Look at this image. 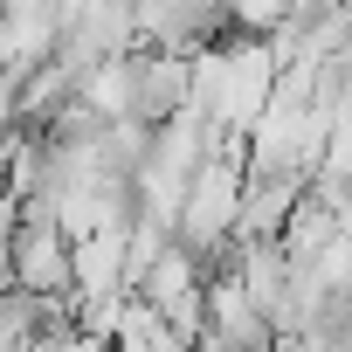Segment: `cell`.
<instances>
[{"label":"cell","mask_w":352,"mask_h":352,"mask_svg":"<svg viewBox=\"0 0 352 352\" xmlns=\"http://www.w3.org/2000/svg\"><path fill=\"white\" fill-rule=\"evenodd\" d=\"M304 352H352V297L324 290V304L304 324Z\"/></svg>","instance_id":"cell-5"},{"label":"cell","mask_w":352,"mask_h":352,"mask_svg":"<svg viewBox=\"0 0 352 352\" xmlns=\"http://www.w3.org/2000/svg\"><path fill=\"white\" fill-rule=\"evenodd\" d=\"M338 228H345V208H331L324 194H304V201L290 208V221H283V235H276V242H283L297 263H318V256L338 242Z\"/></svg>","instance_id":"cell-4"},{"label":"cell","mask_w":352,"mask_h":352,"mask_svg":"<svg viewBox=\"0 0 352 352\" xmlns=\"http://www.w3.org/2000/svg\"><path fill=\"white\" fill-rule=\"evenodd\" d=\"M187 90H194V63H187V56H173V49L124 56V118L166 124V118L187 111Z\"/></svg>","instance_id":"cell-2"},{"label":"cell","mask_w":352,"mask_h":352,"mask_svg":"<svg viewBox=\"0 0 352 352\" xmlns=\"http://www.w3.org/2000/svg\"><path fill=\"white\" fill-rule=\"evenodd\" d=\"M221 21H235V0H138V35L173 56L208 49Z\"/></svg>","instance_id":"cell-3"},{"label":"cell","mask_w":352,"mask_h":352,"mask_svg":"<svg viewBox=\"0 0 352 352\" xmlns=\"http://www.w3.org/2000/svg\"><path fill=\"white\" fill-rule=\"evenodd\" d=\"M131 42H138V0H69V21L56 35V63L83 76L111 56H131Z\"/></svg>","instance_id":"cell-1"}]
</instances>
